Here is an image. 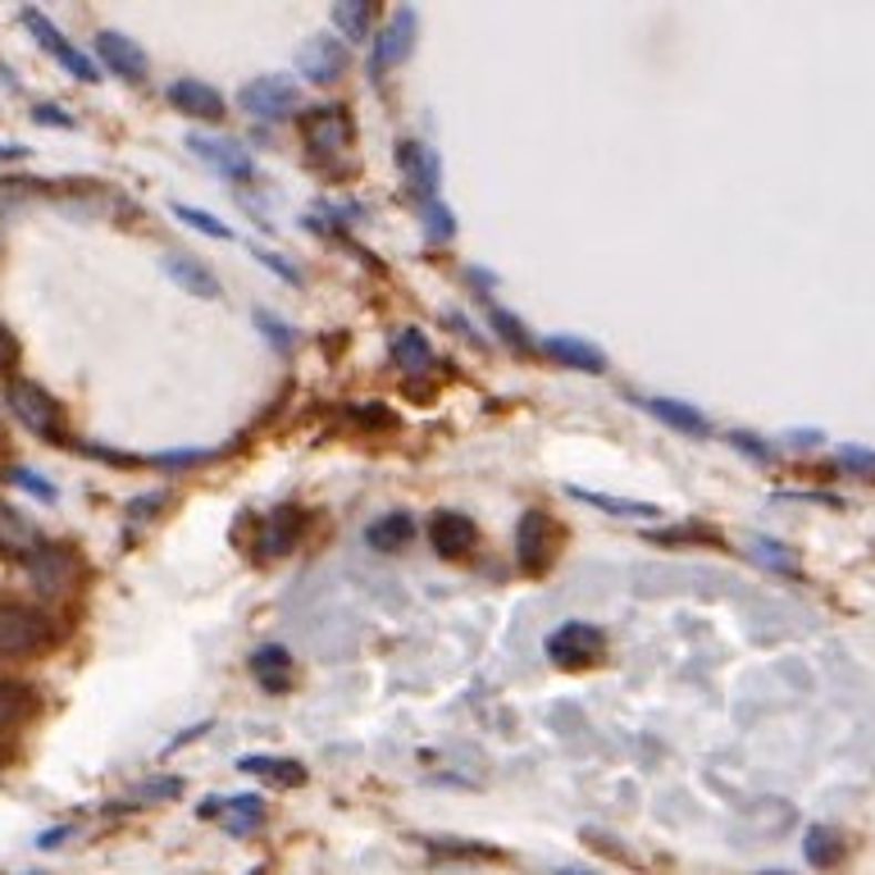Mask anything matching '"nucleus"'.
Masks as SVG:
<instances>
[{
    "label": "nucleus",
    "instance_id": "1",
    "mask_svg": "<svg viewBox=\"0 0 875 875\" xmlns=\"http://www.w3.org/2000/svg\"><path fill=\"white\" fill-rule=\"evenodd\" d=\"M6 401H10V410L19 415V425L32 429L37 438H51V442L64 438L60 401H55L47 388H37L32 379H10V384H6Z\"/></svg>",
    "mask_w": 875,
    "mask_h": 875
},
{
    "label": "nucleus",
    "instance_id": "2",
    "mask_svg": "<svg viewBox=\"0 0 875 875\" xmlns=\"http://www.w3.org/2000/svg\"><path fill=\"white\" fill-rule=\"evenodd\" d=\"M561 543H566V529L557 525V516H548L543 507H533V511L520 516V525H516V548H520V566H525L529 574H543V570L557 561Z\"/></svg>",
    "mask_w": 875,
    "mask_h": 875
},
{
    "label": "nucleus",
    "instance_id": "3",
    "mask_svg": "<svg viewBox=\"0 0 875 875\" xmlns=\"http://www.w3.org/2000/svg\"><path fill=\"white\" fill-rule=\"evenodd\" d=\"M237 105L252 119H287L302 110V88L287 73H261L237 88Z\"/></svg>",
    "mask_w": 875,
    "mask_h": 875
},
{
    "label": "nucleus",
    "instance_id": "4",
    "mask_svg": "<svg viewBox=\"0 0 875 875\" xmlns=\"http://www.w3.org/2000/svg\"><path fill=\"white\" fill-rule=\"evenodd\" d=\"M51 620L32 611V607H19V602H6L0 607V657H28L37 648L51 643Z\"/></svg>",
    "mask_w": 875,
    "mask_h": 875
},
{
    "label": "nucleus",
    "instance_id": "5",
    "mask_svg": "<svg viewBox=\"0 0 875 875\" xmlns=\"http://www.w3.org/2000/svg\"><path fill=\"white\" fill-rule=\"evenodd\" d=\"M23 566H28V579H32V589H37L41 598L69 593L73 579H78V552L64 548V543H37V548L23 557Z\"/></svg>",
    "mask_w": 875,
    "mask_h": 875
},
{
    "label": "nucleus",
    "instance_id": "6",
    "mask_svg": "<svg viewBox=\"0 0 875 875\" xmlns=\"http://www.w3.org/2000/svg\"><path fill=\"white\" fill-rule=\"evenodd\" d=\"M415 37H420V19H415V10H410V6L393 10V19L384 23V32L374 37V60H369L374 78H384L388 69L406 64L410 51H415Z\"/></svg>",
    "mask_w": 875,
    "mask_h": 875
},
{
    "label": "nucleus",
    "instance_id": "7",
    "mask_svg": "<svg viewBox=\"0 0 875 875\" xmlns=\"http://www.w3.org/2000/svg\"><path fill=\"white\" fill-rule=\"evenodd\" d=\"M19 19H23V23H28V32L37 37V47L47 51V55H55V60L78 78V82H96V78H101V73H96V64H92V55H82V51L73 47V41H64V32H60L47 14H41V10H32V6H28Z\"/></svg>",
    "mask_w": 875,
    "mask_h": 875
},
{
    "label": "nucleus",
    "instance_id": "8",
    "mask_svg": "<svg viewBox=\"0 0 875 875\" xmlns=\"http://www.w3.org/2000/svg\"><path fill=\"white\" fill-rule=\"evenodd\" d=\"M297 69H302L306 82H315V88H333V82L347 73V47H343V37L315 32L306 47L297 51Z\"/></svg>",
    "mask_w": 875,
    "mask_h": 875
},
{
    "label": "nucleus",
    "instance_id": "9",
    "mask_svg": "<svg viewBox=\"0 0 875 875\" xmlns=\"http://www.w3.org/2000/svg\"><path fill=\"white\" fill-rule=\"evenodd\" d=\"M602 652H607V634L589 620H566L548 639V657L557 665H593Z\"/></svg>",
    "mask_w": 875,
    "mask_h": 875
},
{
    "label": "nucleus",
    "instance_id": "10",
    "mask_svg": "<svg viewBox=\"0 0 875 875\" xmlns=\"http://www.w3.org/2000/svg\"><path fill=\"white\" fill-rule=\"evenodd\" d=\"M187 146H192V155H196V160H205L211 170H220V174H224V179H233V183H252V179H261L252 151H246L242 142H228V138H201V133H192V138H187Z\"/></svg>",
    "mask_w": 875,
    "mask_h": 875
},
{
    "label": "nucleus",
    "instance_id": "11",
    "mask_svg": "<svg viewBox=\"0 0 875 875\" xmlns=\"http://www.w3.org/2000/svg\"><path fill=\"white\" fill-rule=\"evenodd\" d=\"M302 133H306V146L319 151V155H338L352 146V114L343 105H315L306 119H302Z\"/></svg>",
    "mask_w": 875,
    "mask_h": 875
},
{
    "label": "nucleus",
    "instance_id": "12",
    "mask_svg": "<svg viewBox=\"0 0 875 875\" xmlns=\"http://www.w3.org/2000/svg\"><path fill=\"white\" fill-rule=\"evenodd\" d=\"M429 548L438 552V557H447V561H456V557H470L475 548H479V529H475V520L470 516H456V511H438L434 520H429Z\"/></svg>",
    "mask_w": 875,
    "mask_h": 875
},
{
    "label": "nucleus",
    "instance_id": "13",
    "mask_svg": "<svg viewBox=\"0 0 875 875\" xmlns=\"http://www.w3.org/2000/svg\"><path fill=\"white\" fill-rule=\"evenodd\" d=\"M96 55H101V64H105L110 73H119L123 82H142L146 69H151V60H146V51L138 47V41L123 37V32H114V28L96 32Z\"/></svg>",
    "mask_w": 875,
    "mask_h": 875
},
{
    "label": "nucleus",
    "instance_id": "14",
    "mask_svg": "<svg viewBox=\"0 0 875 875\" xmlns=\"http://www.w3.org/2000/svg\"><path fill=\"white\" fill-rule=\"evenodd\" d=\"M306 525H311V516H306L302 507H278V511H269L265 525H261V538H256L261 557H287L292 548L302 543Z\"/></svg>",
    "mask_w": 875,
    "mask_h": 875
},
{
    "label": "nucleus",
    "instance_id": "15",
    "mask_svg": "<svg viewBox=\"0 0 875 875\" xmlns=\"http://www.w3.org/2000/svg\"><path fill=\"white\" fill-rule=\"evenodd\" d=\"M170 105L179 110V114H187V119H224L228 110H224V96L211 88V82H201V78H179V82H170Z\"/></svg>",
    "mask_w": 875,
    "mask_h": 875
},
{
    "label": "nucleus",
    "instance_id": "16",
    "mask_svg": "<svg viewBox=\"0 0 875 875\" xmlns=\"http://www.w3.org/2000/svg\"><path fill=\"white\" fill-rule=\"evenodd\" d=\"M224 812V830L237 840L256 835V830L265 825V798L261 794H237V798H211L201 807V816H220Z\"/></svg>",
    "mask_w": 875,
    "mask_h": 875
},
{
    "label": "nucleus",
    "instance_id": "17",
    "mask_svg": "<svg viewBox=\"0 0 875 875\" xmlns=\"http://www.w3.org/2000/svg\"><path fill=\"white\" fill-rule=\"evenodd\" d=\"M643 410L648 415H657V420L665 425V429H675V434H684V438H702V434H712V420L693 406V401H675V397H643Z\"/></svg>",
    "mask_w": 875,
    "mask_h": 875
},
{
    "label": "nucleus",
    "instance_id": "18",
    "mask_svg": "<svg viewBox=\"0 0 875 875\" xmlns=\"http://www.w3.org/2000/svg\"><path fill=\"white\" fill-rule=\"evenodd\" d=\"M164 274H170L183 292H192V297H205V302H215L220 297V278L211 274V265H201L196 256H187V252H170L164 256Z\"/></svg>",
    "mask_w": 875,
    "mask_h": 875
},
{
    "label": "nucleus",
    "instance_id": "19",
    "mask_svg": "<svg viewBox=\"0 0 875 875\" xmlns=\"http://www.w3.org/2000/svg\"><path fill=\"white\" fill-rule=\"evenodd\" d=\"M543 356L552 365H566V369H579V374H602L607 369V352H598L593 343L583 338H543Z\"/></svg>",
    "mask_w": 875,
    "mask_h": 875
},
{
    "label": "nucleus",
    "instance_id": "20",
    "mask_svg": "<svg viewBox=\"0 0 875 875\" xmlns=\"http://www.w3.org/2000/svg\"><path fill=\"white\" fill-rule=\"evenodd\" d=\"M415 533H420V525H415L410 511H388V516H379L365 529V543L374 552H401V548L415 543Z\"/></svg>",
    "mask_w": 875,
    "mask_h": 875
},
{
    "label": "nucleus",
    "instance_id": "21",
    "mask_svg": "<svg viewBox=\"0 0 875 875\" xmlns=\"http://www.w3.org/2000/svg\"><path fill=\"white\" fill-rule=\"evenodd\" d=\"M570 497H574V502H583V507L607 511V516H620V520H652V516H661V507H657V502H630V497H611V492L570 488Z\"/></svg>",
    "mask_w": 875,
    "mask_h": 875
},
{
    "label": "nucleus",
    "instance_id": "22",
    "mask_svg": "<svg viewBox=\"0 0 875 875\" xmlns=\"http://www.w3.org/2000/svg\"><path fill=\"white\" fill-rule=\"evenodd\" d=\"M237 771L261 775V780H269V784H278V788L306 784V766L292 762V757H237Z\"/></svg>",
    "mask_w": 875,
    "mask_h": 875
},
{
    "label": "nucleus",
    "instance_id": "23",
    "mask_svg": "<svg viewBox=\"0 0 875 875\" xmlns=\"http://www.w3.org/2000/svg\"><path fill=\"white\" fill-rule=\"evenodd\" d=\"M252 675H256L261 689L287 693L292 689V657H287V648H261L252 657Z\"/></svg>",
    "mask_w": 875,
    "mask_h": 875
},
{
    "label": "nucleus",
    "instance_id": "24",
    "mask_svg": "<svg viewBox=\"0 0 875 875\" xmlns=\"http://www.w3.org/2000/svg\"><path fill=\"white\" fill-rule=\"evenodd\" d=\"M393 365L406 369V374H425L434 365V347L420 328H401L393 338Z\"/></svg>",
    "mask_w": 875,
    "mask_h": 875
},
{
    "label": "nucleus",
    "instance_id": "25",
    "mask_svg": "<svg viewBox=\"0 0 875 875\" xmlns=\"http://www.w3.org/2000/svg\"><path fill=\"white\" fill-rule=\"evenodd\" d=\"M743 552L753 557L757 566L775 570V574H798V557L788 552L784 543H775V538H766V533H753V538H747V548H743Z\"/></svg>",
    "mask_w": 875,
    "mask_h": 875
},
{
    "label": "nucleus",
    "instance_id": "26",
    "mask_svg": "<svg viewBox=\"0 0 875 875\" xmlns=\"http://www.w3.org/2000/svg\"><path fill=\"white\" fill-rule=\"evenodd\" d=\"M803 853H807V862L812 866H821V871H830L840 857H844V840H840V830H830V825H812L807 830V840H803Z\"/></svg>",
    "mask_w": 875,
    "mask_h": 875
},
{
    "label": "nucleus",
    "instance_id": "27",
    "mask_svg": "<svg viewBox=\"0 0 875 875\" xmlns=\"http://www.w3.org/2000/svg\"><path fill=\"white\" fill-rule=\"evenodd\" d=\"M0 548L23 552V557L37 548V529H32L14 507H6V502H0Z\"/></svg>",
    "mask_w": 875,
    "mask_h": 875
},
{
    "label": "nucleus",
    "instance_id": "28",
    "mask_svg": "<svg viewBox=\"0 0 875 875\" xmlns=\"http://www.w3.org/2000/svg\"><path fill=\"white\" fill-rule=\"evenodd\" d=\"M369 19H374V6H365V0H338V6H333V23L347 32V41H365Z\"/></svg>",
    "mask_w": 875,
    "mask_h": 875
},
{
    "label": "nucleus",
    "instance_id": "29",
    "mask_svg": "<svg viewBox=\"0 0 875 875\" xmlns=\"http://www.w3.org/2000/svg\"><path fill=\"white\" fill-rule=\"evenodd\" d=\"M28 712H32V689H23V684H6V680H0V734L14 730Z\"/></svg>",
    "mask_w": 875,
    "mask_h": 875
},
{
    "label": "nucleus",
    "instance_id": "30",
    "mask_svg": "<svg viewBox=\"0 0 875 875\" xmlns=\"http://www.w3.org/2000/svg\"><path fill=\"white\" fill-rule=\"evenodd\" d=\"M420 228H425V242H447V237H456V220H451V211L442 201H425L420 205Z\"/></svg>",
    "mask_w": 875,
    "mask_h": 875
},
{
    "label": "nucleus",
    "instance_id": "31",
    "mask_svg": "<svg viewBox=\"0 0 875 875\" xmlns=\"http://www.w3.org/2000/svg\"><path fill=\"white\" fill-rule=\"evenodd\" d=\"M174 220H183L187 228H196V233H205V237H220V242H228L233 237V228L228 224H220L211 211H196V205H174Z\"/></svg>",
    "mask_w": 875,
    "mask_h": 875
},
{
    "label": "nucleus",
    "instance_id": "32",
    "mask_svg": "<svg viewBox=\"0 0 875 875\" xmlns=\"http://www.w3.org/2000/svg\"><path fill=\"white\" fill-rule=\"evenodd\" d=\"M488 319H492V328H497V338H502V343H511L516 352H529V333L520 328L516 315H507L502 306H488Z\"/></svg>",
    "mask_w": 875,
    "mask_h": 875
},
{
    "label": "nucleus",
    "instance_id": "33",
    "mask_svg": "<svg viewBox=\"0 0 875 875\" xmlns=\"http://www.w3.org/2000/svg\"><path fill=\"white\" fill-rule=\"evenodd\" d=\"M256 324H261V333H265V343L274 347V352H292V347H297V333H292L278 315H269V311H256Z\"/></svg>",
    "mask_w": 875,
    "mask_h": 875
},
{
    "label": "nucleus",
    "instance_id": "34",
    "mask_svg": "<svg viewBox=\"0 0 875 875\" xmlns=\"http://www.w3.org/2000/svg\"><path fill=\"white\" fill-rule=\"evenodd\" d=\"M10 484L14 488H23V492H32V497H41V502H55V484H47V479H41V475H32V470H23V466H14L10 470Z\"/></svg>",
    "mask_w": 875,
    "mask_h": 875
},
{
    "label": "nucleus",
    "instance_id": "35",
    "mask_svg": "<svg viewBox=\"0 0 875 875\" xmlns=\"http://www.w3.org/2000/svg\"><path fill=\"white\" fill-rule=\"evenodd\" d=\"M183 794V780H146L133 798H142V803H160V798H179Z\"/></svg>",
    "mask_w": 875,
    "mask_h": 875
},
{
    "label": "nucleus",
    "instance_id": "36",
    "mask_svg": "<svg viewBox=\"0 0 875 875\" xmlns=\"http://www.w3.org/2000/svg\"><path fill=\"white\" fill-rule=\"evenodd\" d=\"M256 261H261L265 269H274L283 283H302V269H297V265H287L278 252H269V246H256Z\"/></svg>",
    "mask_w": 875,
    "mask_h": 875
},
{
    "label": "nucleus",
    "instance_id": "37",
    "mask_svg": "<svg viewBox=\"0 0 875 875\" xmlns=\"http://www.w3.org/2000/svg\"><path fill=\"white\" fill-rule=\"evenodd\" d=\"M840 466L844 470H857V475H875V451H866V447H840Z\"/></svg>",
    "mask_w": 875,
    "mask_h": 875
},
{
    "label": "nucleus",
    "instance_id": "38",
    "mask_svg": "<svg viewBox=\"0 0 875 875\" xmlns=\"http://www.w3.org/2000/svg\"><path fill=\"white\" fill-rule=\"evenodd\" d=\"M151 461L164 466V470H179V466H201L205 451H196V447H187V451H160V456H151Z\"/></svg>",
    "mask_w": 875,
    "mask_h": 875
},
{
    "label": "nucleus",
    "instance_id": "39",
    "mask_svg": "<svg viewBox=\"0 0 875 875\" xmlns=\"http://www.w3.org/2000/svg\"><path fill=\"white\" fill-rule=\"evenodd\" d=\"M32 119H37V123H51V129H73V114H64L60 105H37Z\"/></svg>",
    "mask_w": 875,
    "mask_h": 875
},
{
    "label": "nucleus",
    "instance_id": "40",
    "mask_svg": "<svg viewBox=\"0 0 875 875\" xmlns=\"http://www.w3.org/2000/svg\"><path fill=\"white\" fill-rule=\"evenodd\" d=\"M730 442H734L739 451L753 456V461H771V447H766V442H757L753 434H730Z\"/></svg>",
    "mask_w": 875,
    "mask_h": 875
},
{
    "label": "nucleus",
    "instance_id": "41",
    "mask_svg": "<svg viewBox=\"0 0 875 875\" xmlns=\"http://www.w3.org/2000/svg\"><path fill=\"white\" fill-rule=\"evenodd\" d=\"M14 356H19V347H14V338H10V328L0 324V369L14 365Z\"/></svg>",
    "mask_w": 875,
    "mask_h": 875
},
{
    "label": "nucleus",
    "instance_id": "42",
    "mask_svg": "<svg viewBox=\"0 0 875 875\" xmlns=\"http://www.w3.org/2000/svg\"><path fill=\"white\" fill-rule=\"evenodd\" d=\"M64 835H69V830L60 825V830H47V835H41L37 840V848H55V844H64Z\"/></svg>",
    "mask_w": 875,
    "mask_h": 875
},
{
    "label": "nucleus",
    "instance_id": "43",
    "mask_svg": "<svg viewBox=\"0 0 875 875\" xmlns=\"http://www.w3.org/2000/svg\"><path fill=\"white\" fill-rule=\"evenodd\" d=\"M28 146H14V142H0V160H23Z\"/></svg>",
    "mask_w": 875,
    "mask_h": 875
},
{
    "label": "nucleus",
    "instance_id": "44",
    "mask_svg": "<svg viewBox=\"0 0 875 875\" xmlns=\"http://www.w3.org/2000/svg\"><path fill=\"white\" fill-rule=\"evenodd\" d=\"M0 88H14V78H10V69L0 64Z\"/></svg>",
    "mask_w": 875,
    "mask_h": 875
},
{
    "label": "nucleus",
    "instance_id": "45",
    "mask_svg": "<svg viewBox=\"0 0 875 875\" xmlns=\"http://www.w3.org/2000/svg\"><path fill=\"white\" fill-rule=\"evenodd\" d=\"M557 875H589V871H579V866H566V871H557Z\"/></svg>",
    "mask_w": 875,
    "mask_h": 875
},
{
    "label": "nucleus",
    "instance_id": "46",
    "mask_svg": "<svg viewBox=\"0 0 875 875\" xmlns=\"http://www.w3.org/2000/svg\"><path fill=\"white\" fill-rule=\"evenodd\" d=\"M252 875H265V871H252Z\"/></svg>",
    "mask_w": 875,
    "mask_h": 875
}]
</instances>
